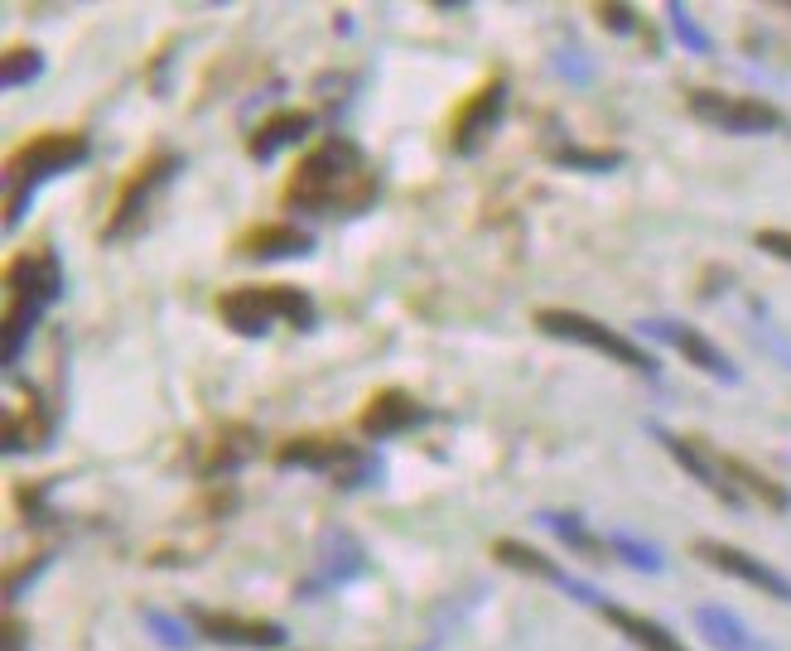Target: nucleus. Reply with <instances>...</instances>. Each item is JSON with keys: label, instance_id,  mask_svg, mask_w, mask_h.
I'll use <instances>...</instances> for the list:
<instances>
[{"label": "nucleus", "instance_id": "aec40b11", "mask_svg": "<svg viewBox=\"0 0 791 651\" xmlns=\"http://www.w3.org/2000/svg\"><path fill=\"white\" fill-rule=\"evenodd\" d=\"M319 565H324V574L314 579V589H324V584H333V579H353L357 565H362V555H357V545L348 541V536H324V545H319Z\"/></svg>", "mask_w": 791, "mask_h": 651}, {"label": "nucleus", "instance_id": "1a4fd4ad", "mask_svg": "<svg viewBox=\"0 0 791 651\" xmlns=\"http://www.w3.org/2000/svg\"><path fill=\"white\" fill-rule=\"evenodd\" d=\"M502 111H507V78H502V73H488V78L478 82L464 102H459L454 121H449V140H454V150H459V155L478 150V145L497 131Z\"/></svg>", "mask_w": 791, "mask_h": 651}, {"label": "nucleus", "instance_id": "7ed1b4c3", "mask_svg": "<svg viewBox=\"0 0 791 651\" xmlns=\"http://www.w3.org/2000/svg\"><path fill=\"white\" fill-rule=\"evenodd\" d=\"M92 145L82 131H39V136H25L10 155H5V227H15L29 208V193L39 189L44 179L54 174H68L87 164Z\"/></svg>", "mask_w": 791, "mask_h": 651}, {"label": "nucleus", "instance_id": "0eeeda50", "mask_svg": "<svg viewBox=\"0 0 791 651\" xmlns=\"http://www.w3.org/2000/svg\"><path fill=\"white\" fill-rule=\"evenodd\" d=\"M531 324L541 328L546 338L594 348V353H603L608 362H623V367L642 372V377H652V372H656V357L647 353L642 343H632V338H623L618 328L599 324V319H589V314H574V309H536V314H531Z\"/></svg>", "mask_w": 791, "mask_h": 651}, {"label": "nucleus", "instance_id": "4468645a", "mask_svg": "<svg viewBox=\"0 0 791 651\" xmlns=\"http://www.w3.org/2000/svg\"><path fill=\"white\" fill-rule=\"evenodd\" d=\"M690 550H695L705 565H714L719 574H734V579H743V584H753L758 594H772V598H782V603H791V579H787V574H777L772 565L753 560L748 550H734V545H719V541H695Z\"/></svg>", "mask_w": 791, "mask_h": 651}, {"label": "nucleus", "instance_id": "9d476101", "mask_svg": "<svg viewBox=\"0 0 791 651\" xmlns=\"http://www.w3.org/2000/svg\"><path fill=\"white\" fill-rule=\"evenodd\" d=\"M189 627L208 642L222 647H251V651H271L285 642V627L266 623V618H237V613H222V608H193Z\"/></svg>", "mask_w": 791, "mask_h": 651}, {"label": "nucleus", "instance_id": "20e7f679", "mask_svg": "<svg viewBox=\"0 0 791 651\" xmlns=\"http://www.w3.org/2000/svg\"><path fill=\"white\" fill-rule=\"evenodd\" d=\"M218 319L242 338H261L271 324H290L295 333L314 328V299L295 285H237L218 295Z\"/></svg>", "mask_w": 791, "mask_h": 651}, {"label": "nucleus", "instance_id": "423d86ee", "mask_svg": "<svg viewBox=\"0 0 791 651\" xmlns=\"http://www.w3.org/2000/svg\"><path fill=\"white\" fill-rule=\"evenodd\" d=\"M280 468H314V473H328L338 488H362L367 478H377V459L367 449H357L338 434H295L285 444H275L271 454Z\"/></svg>", "mask_w": 791, "mask_h": 651}, {"label": "nucleus", "instance_id": "412c9836", "mask_svg": "<svg viewBox=\"0 0 791 651\" xmlns=\"http://www.w3.org/2000/svg\"><path fill=\"white\" fill-rule=\"evenodd\" d=\"M695 623H700V632H705L719 651H763L743 627L734 623V618H729V613H724V608H700Z\"/></svg>", "mask_w": 791, "mask_h": 651}, {"label": "nucleus", "instance_id": "f03ea898", "mask_svg": "<svg viewBox=\"0 0 791 651\" xmlns=\"http://www.w3.org/2000/svg\"><path fill=\"white\" fill-rule=\"evenodd\" d=\"M0 290H5V362H15L20 348H25L29 328L44 319V309H49L58 299V290H63L58 251L49 242L20 246V251L5 261Z\"/></svg>", "mask_w": 791, "mask_h": 651}, {"label": "nucleus", "instance_id": "b1692460", "mask_svg": "<svg viewBox=\"0 0 791 651\" xmlns=\"http://www.w3.org/2000/svg\"><path fill=\"white\" fill-rule=\"evenodd\" d=\"M613 550H618V555H623L628 565H637V570H647V574L661 570V555H656V550H652L647 541L628 536V531H618V536H613Z\"/></svg>", "mask_w": 791, "mask_h": 651}, {"label": "nucleus", "instance_id": "bb28decb", "mask_svg": "<svg viewBox=\"0 0 791 651\" xmlns=\"http://www.w3.org/2000/svg\"><path fill=\"white\" fill-rule=\"evenodd\" d=\"M758 246L772 251V256H782V261H791V232H772V227H763V232H758Z\"/></svg>", "mask_w": 791, "mask_h": 651}, {"label": "nucleus", "instance_id": "39448f33", "mask_svg": "<svg viewBox=\"0 0 791 651\" xmlns=\"http://www.w3.org/2000/svg\"><path fill=\"white\" fill-rule=\"evenodd\" d=\"M184 169V155L179 150H145L126 174H121V184H116V198H111V213H107V227H102V242H116V237H131L140 227V217L150 213V198L174 179Z\"/></svg>", "mask_w": 791, "mask_h": 651}, {"label": "nucleus", "instance_id": "a878e982", "mask_svg": "<svg viewBox=\"0 0 791 651\" xmlns=\"http://www.w3.org/2000/svg\"><path fill=\"white\" fill-rule=\"evenodd\" d=\"M603 25H613V34H632V25H637V10L632 5H599L594 10Z\"/></svg>", "mask_w": 791, "mask_h": 651}, {"label": "nucleus", "instance_id": "9b49d317", "mask_svg": "<svg viewBox=\"0 0 791 651\" xmlns=\"http://www.w3.org/2000/svg\"><path fill=\"white\" fill-rule=\"evenodd\" d=\"M425 420H430V410L420 406L406 386H382L357 410V430L367 439H391V434H406L415 425H425Z\"/></svg>", "mask_w": 791, "mask_h": 651}, {"label": "nucleus", "instance_id": "cd10ccee", "mask_svg": "<svg viewBox=\"0 0 791 651\" xmlns=\"http://www.w3.org/2000/svg\"><path fill=\"white\" fill-rule=\"evenodd\" d=\"M671 20L681 25V39H685V44H690V49H705V39H700V34L690 29V20H685V10H681V5H671Z\"/></svg>", "mask_w": 791, "mask_h": 651}, {"label": "nucleus", "instance_id": "6ab92c4d", "mask_svg": "<svg viewBox=\"0 0 791 651\" xmlns=\"http://www.w3.org/2000/svg\"><path fill=\"white\" fill-rule=\"evenodd\" d=\"M492 560H502L507 570L531 574V579H546V584L565 589V594H574V584H579V579H570L550 555H541L536 545H526V541H492Z\"/></svg>", "mask_w": 791, "mask_h": 651}, {"label": "nucleus", "instance_id": "5701e85b", "mask_svg": "<svg viewBox=\"0 0 791 651\" xmlns=\"http://www.w3.org/2000/svg\"><path fill=\"white\" fill-rule=\"evenodd\" d=\"M541 521H546V526H555V536H560L565 545H574L579 555H584V550H589V555H603V545L594 541L589 531H584V521H579V516H565V512H541Z\"/></svg>", "mask_w": 791, "mask_h": 651}, {"label": "nucleus", "instance_id": "f8f14e48", "mask_svg": "<svg viewBox=\"0 0 791 651\" xmlns=\"http://www.w3.org/2000/svg\"><path fill=\"white\" fill-rule=\"evenodd\" d=\"M49 434H54V410L44 401V391L29 381H15V401L5 406V449L29 454V449L49 444Z\"/></svg>", "mask_w": 791, "mask_h": 651}, {"label": "nucleus", "instance_id": "2eb2a0df", "mask_svg": "<svg viewBox=\"0 0 791 651\" xmlns=\"http://www.w3.org/2000/svg\"><path fill=\"white\" fill-rule=\"evenodd\" d=\"M574 598L594 603V608H599L603 618H608V623H613L618 632H623V637H628L632 647H642V651H685L681 642H676V637H671V632H666L661 623H647V618H637V613H628L623 603L603 598L599 589H589V584H579V589H574Z\"/></svg>", "mask_w": 791, "mask_h": 651}, {"label": "nucleus", "instance_id": "ddd939ff", "mask_svg": "<svg viewBox=\"0 0 791 651\" xmlns=\"http://www.w3.org/2000/svg\"><path fill=\"white\" fill-rule=\"evenodd\" d=\"M642 333H652V338H661L666 348H676V353L690 362V367H700L705 377H714V381H738V372H734V362L714 348L710 338L700 333V328H690V324H681V319H642Z\"/></svg>", "mask_w": 791, "mask_h": 651}, {"label": "nucleus", "instance_id": "dca6fc26", "mask_svg": "<svg viewBox=\"0 0 791 651\" xmlns=\"http://www.w3.org/2000/svg\"><path fill=\"white\" fill-rule=\"evenodd\" d=\"M242 256L256 261H285V256H309L314 251V232H304L300 222H256L251 232L237 237Z\"/></svg>", "mask_w": 791, "mask_h": 651}, {"label": "nucleus", "instance_id": "393cba45", "mask_svg": "<svg viewBox=\"0 0 791 651\" xmlns=\"http://www.w3.org/2000/svg\"><path fill=\"white\" fill-rule=\"evenodd\" d=\"M555 160L574 164V169H613L618 155H613V150H603V155H594V150H555Z\"/></svg>", "mask_w": 791, "mask_h": 651}, {"label": "nucleus", "instance_id": "6e6552de", "mask_svg": "<svg viewBox=\"0 0 791 651\" xmlns=\"http://www.w3.org/2000/svg\"><path fill=\"white\" fill-rule=\"evenodd\" d=\"M685 102H690V111H695L700 121H710L719 131H743V136H753V131H777V126H782V111L758 102V97H734V92H714V87H690Z\"/></svg>", "mask_w": 791, "mask_h": 651}, {"label": "nucleus", "instance_id": "f3484780", "mask_svg": "<svg viewBox=\"0 0 791 651\" xmlns=\"http://www.w3.org/2000/svg\"><path fill=\"white\" fill-rule=\"evenodd\" d=\"M314 131V111L304 107H275L256 131L246 140V150H251V160H271L275 150H285V145H300L304 136Z\"/></svg>", "mask_w": 791, "mask_h": 651}, {"label": "nucleus", "instance_id": "f257e3e1", "mask_svg": "<svg viewBox=\"0 0 791 651\" xmlns=\"http://www.w3.org/2000/svg\"><path fill=\"white\" fill-rule=\"evenodd\" d=\"M377 169L367 164V155L357 150L353 140L328 136L319 145H309L285 189H280V203L300 217H357L377 203Z\"/></svg>", "mask_w": 791, "mask_h": 651}, {"label": "nucleus", "instance_id": "a211bd4d", "mask_svg": "<svg viewBox=\"0 0 791 651\" xmlns=\"http://www.w3.org/2000/svg\"><path fill=\"white\" fill-rule=\"evenodd\" d=\"M256 454V430L251 425H237V420H227L218 430L208 434L203 444H198V473H227V468H237Z\"/></svg>", "mask_w": 791, "mask_h": 651}, {"label": "nucleus", "instance_id": "4be33fe9", "mask_svg": "<svg viewBox=\"0 0 791 651\" xmlns=\"http://www.w3.org/2000/svg\"><path fill=\"white\" fill-rule=\"evenodd\" d=\"M39 73H44V54H39L34 44H10L5 58H0V82H5V87H25V82H34Z\"/></svg>", "mask_w": 791, "mask_h": 651}]
</instances>
